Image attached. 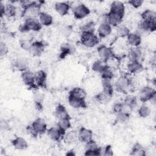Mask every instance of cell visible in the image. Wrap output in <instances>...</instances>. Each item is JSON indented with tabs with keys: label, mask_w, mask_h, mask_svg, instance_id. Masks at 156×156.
I'll return each instance as SVG.
<instances>
[{
	"label": "cell",
	"mask_w": 156,
	"mask_h": 156,
	"mask_svg": "<svg viewBox=\"0 0 156 156\" xmlns=\"http://www.w3.org/2000/svg\"><path fill=\"white\" fill-rule=\"evenodd\" d=\"M42 28V25L37 18H26L24 23L20 26V30L23 33H27L30 31L38 32Z\"/></svg>",
	"instance_id": "6da1fadb"
},
{
	"label": "cell",
	"mask_w": 156,
	"mask_h": 156,
	"mask_svg": "<svg viewBox=\"0 0 156 156\" xmlns=\"http://www.w3.org/2000/svg\"><path fill=\"white\" fill-rule=\"evenodd\" d=\"M156 29V21H147L142 20L138 24V29L136 33L141 37L148 35L149 33L155 30Z\"/></svg>",
	"instance_id": "7a4b0ae2"
},
{
	"label": "cell",
	"mask_w": 156,
	"mask_h": 156,
	"mask_svg": "<svg viewBox=\"0 0 156 156\" xmlns=\"http://www.w3.org/2000/svg\"><path fill=\"white\" fill-rule=\"evenodd\" d=\"M132 86V80L126 76L120 77L115 83L116 90L119 93L124 94H127L131 89Z\"/></svg>",
	"instance_id": "3957f363"
},
{
	"label": "cell",
	"mask_w": 156,
	"mask_h": 156,
	"mask_svg": "<svg viewBox=\"0 0 156 156\" xmlns=\"http://www.w3.org/2000/svg\"><path fill=\"white\" fill-rule=\"evenodd\" d=\"M80 41L87 48H93L99 43V38L94 33L81 32Z\"/></svg>",
	"instance_id": "277c9868"
},
{
	"label": "cell",
	"mask_w": 156,
	"mask_h": 156,
	"mask_svg": "<svg viewBox=\"0 0 156 156\" xmlns=\"http://www.w3.org/2000/svg\"><path fill=\"white\" fill-rule=\"evenodd\" d=\"M73 13L76 19L80 20L87 16L90 13V10L85 4L76 2L73 6Z\"/></svg>",
	"instance_id": "5b68a950"
},
{
	"label": "cell",
	"mask_w": 156,
	"mask_h": 156,
	"mask_svg": "<svg viewBox=\"0 0 156 156\" xmlns=\"http://www.w3.org/2000/svg\"><path fill=\"white\" fill-rule=\"evenodd\" d=\"M21 79L23 83L27 86L30 89H35L37 88V86L35 84V74L31 72L30 71L26 70L22 72Z\"/></svg>",
	"instance_id": "8992f818"
},
{
	"label": "cell",
	"mask_w": 156,
	"mask_h": 156,
	"mask_svg": "<svg viewBox=\"0 0 156 156\" xmlns=\"http://www.w3.org/2000/svg\"><path fill=\"white\" fill-rule=\"evenodd\" d=\"M40 5V4L37 2L35 4L30 6L25 9H23L22 12V16H24L25 19L28 18H37V17L38 16L40 13H41Z\"/></svg>",
	"instance_id": "52a82bcc"
},
{
	"label": "cell",
	"mask_w": 156,
	"mask_h": 156,
	"mask_svg": "<svg viewBox=\"0 0 156 156\" xmlns=\"http://www.w3.org/2000/svg\"><path fill=\"white\" fill-rule=\"evenodd\" d=\"M98 53L101 60L106 63L114 57V53L112 49L104 45H101L98 48Z\"/></svg>",
	"instance_id": "ba28073f"
},
{
	"label": "cell",
	"mask_w": 156,
	"mask_h": 156,
	"mask_svg": "<svg viewBox=\"0 0 156 156\" xmlns=\"http://www.w3.org/2000/svg\"><path fill=\"white\" fill-rule=\"evenodd\" d=\"M30 125L37 136L44 133L47 129V125L45 121L41 118L34 120Z\"/></svg>",
	"instance_id": "9c48e42d"
},
{
	"label": "cell",
	"mask_w": 156,
	"mask_h": 156,
	"mask_svg": "<svg viewBox=\"0 0 156 156\" xmlns=\"http://www.w3.org/2000/svg\"><path fill=\"white\" fill-rule=\"evenodd\" d=\"M155 94H156V91L153 88L146 86L140 90L139 93V98L141 102H146L149 101L151 97Z\"/></svg>",
	"instance_id": "30bf717a"
},
{
	"label": "cell",
	"mask_w": 156,
	"mask_h": 156,
	"mask_svg": "<svg viewBox=\"0 0 156 156\" xmlns=\"http://www.w3.org/2000/svg\"><path fill=\"white\" fill-rule=\"evenodd\" d=\"M65 133L58 127H52L47 130L48 136L51 140L54 141H58L62 139Z\"/></svg>",
	"instance_id": "8fae6325"
},
{
	"label": "cell",
	"mask_w": 156,
	"mask_h": 156,
	"mask_svg": "<svg viewBox=\"0 0 156 156\" xmlns=\"http://www.w3.org/2000/svg\"><path fill=\"white\" fill-rule=\"evenodd\" d=\"M68 103L69 105L74 108H85L87 107L85 99L79 98L70 94L68 95Z\"/></svg>",
	"instance_id": "7c38bea8"
},
{
	"label": "cell",
	"mask_w": 156,
	"mask_h": 156,
	"mask_svg": "<svg viewBox=\"0 0 156 156\" xmlns=\"http://www.w3.org/2000/svg\"><path fill=\"white\" fill-rule=\"evenodd\" d=\"M45 48L44 43L41 41L33 42L29 51L33 56H40L44 51Z\"/></svg>",
	"instance_id": "4fadbf2b"
},
{
	"label": "cell",
	"mask_w": 156,
	"mask_h": 156,
	"mask_svg": "<svg viewBox=\"0 0 156 156\" xmlns=\"http://www.w3.org/2000/svg\"><path fill=\"white\" fill-rule=\"evenodd\" d=\"M46 80L47 74L44 71L40 70L35 74V82L38 87H46Z\"/></svg>",
	"instance_id": "5bb4252c"
},
{
	"label": "cell",
	"mask_w": 156,
	"mask_h": 156,
	"mask_svg": "<svg viewBox=\"0 0 156 156\" xmlns=\"http://www.w3.org/2000/svg\"><path fill=\"white\" fill-rule=\"evenodd\" d=\"M93 138V132L91 130L85 127H81L78 132L79 140L83 143H87Z\"/></svg>",
	"instance_id": "9a60e30c"
},
{
	"label": "cell",
	"mask_w": 156,
	"mask_h": 156,
	"mask_svg": "<svg viewBox=\"0 0 156 156\" xmlns=\"http://www.w3.org/2000/svg\"><path fill=\"white\" fill-rule=\"evenodd\" d=\"M110 12L124 16V13H125L124 4L121 1H113L110 5Z\"/></svg>",
	"instance_id": "2e32d148"
},
{
	"label": "cell",
	"mask_w": 156,
	"mask_h": 156,
	"mask_svg": "<svg viewBox=\"0 0 156 156\" xmlns=\"http://www.w3.org/2000/svg\"><path fill=\"white\" fill-rule=\"evenodd\" d=\"M55 11L61 16H65L68 13L70 5L64 2H57L54 5Z\"/></svg>",
	"instance_id": "e0dca14e"
},
{
	"label": "cell",
	"mask_w": 156,
	"mask_h": 156,
	"mask_svg": "<svg viewBox=\"0 0 156 156\" xmlns=\"http://www.w3.org/2000/svg\"><path fill=\"white\" fill-rule=\"evenodd\" d=\"M112 32V26L106 23H101L98 29V34L100 38H105L108 36Z\"/></svg>",
	"instance_id": "ac0fdd59"
},
{
	"label": "cell",
	"mask_w": 156,
	"mask_h": 156,
	"mask_svg": "<svg viewBox=\"0 0 156 156\" xmlns=\"http://www.w3.org/2000/svg\"><path fill=\"white\" fill-rule=\"evenodd\" d=\"M64 141L67 144H73L76 143L78 138V132L75 130H70L66 132L63 138Z\"/></svg>",
	"instance_id": "d6986e66"
},
{
	"label": "cell",
	"mask_w": 156,
	"mask_h": 156,
	"mask_svg": "<svg viewBox=\"0 0 156 156\" xmlns=\"http://www.w3.org/2000/svg\"><path fill=\"white\" fill-rule=\"evenodd\" d=\"M13 146L18 150H25L28 147L27 141L23 137L17 136L12 141Z\"/></svg>",
	"instance_id": "ffe728a7"
},
{
	"label": "cell",
	"mask_w": 156,
	"mask_h": 156,
	"mask_svg": "<svg viewBox=\"0 0 156 156\" xmlns=\"http://www.w3.org/2000/svg\"><path fill=\"white\" fill-rule=\"evenodd\" d=\"M54 115L57 118L59 119L70 118L69 115L66 108L62 104H59L55 108Z\"/></svg>",
	"instance_id": "44dd1931"
},
{
	"label": "cell",
	"mask_w": 156,
	"mask_h": 156,
	"mask_svg": "<svg viewBox=\"0 0 156 156\" xmlns=\"http://www.w3.org/2000/svg\"><path fill=\"white\" fill-rule=\"evenodd\" d=\"M128 71L132 74H136L143 69V65L139 61L129 62L127 65Z\"/></svg>",
	"instance_id": "7402d4cb"
},
{
	"label": "cell",
	"mask_w": 156,
	"mask_h": 156,
	"mask_svg": "<svg viewBox=\"0 0 156 156\" xmlns=\"http://www.w3.org/2000/svg\"><path fill=\"white\" fill-rule=\"evenodd\" d=\"M38 20L41 24L44 26H49L52 24L53 18L52 16L44 12H41L38 16Z\"/></svg>",
	"instance_id": "603a6c76"
},
{
	"label": "cell",
	"mask_w": 156,
	"mask_h": 156,
	"mask_svg": "<svg viewBox=\"0 0 156 156\" xmlns=\"http://www.w3.org/2000/svg\"><path fill=\"white\" fill-rule=\"evenodd\" d=\"M13 65L15 69L22 72L26 71L28 68V62L24 58H18L15 59Z\"/></svg>",
	"instance_id": "cb8c5ba5"
},
{
	"label": "cell",
	"mask_w": 156,
	"mask_h": 156,
	"mask_svg": "<svg viewBox=\"0 0 156 156\" xmlns=\"http://www.w3.org/2000/svg\"><path fill=\"white\" fill-rule=\"evenodd\" d=\"M128 43L133 47H138L141 43V37L135 33H130L127 37Z\"/></svg>",
	"instance_id": "d4e9b609"
},
{
	"label": "cell",
	"mask_w": 156,
	"mask_h": 156,
	"mask_svg": "<svg viewBox=\"0 0 156 156\" xmlns=\"http://www.w3.org/2000/svg\"><path fill=\"white\" fill-rule=\"evenodd\" d=\"M74 48L69 43H64L60 47V53L59 57L61 59L65 58L67 55L72 54L74 52Z\"/></svg>",
	"instance_id": "484cf974"
},
{
	"label": "cell",
	"mask_w": 156,
	"mask_h": 156,
	"mask_svg": "<svg viewBox=\"0 0 156 156\" xmlns=\"http://www.w3.org/2000/svg\"><path fill=\"white\" fill-rule=\"evenodd\" d=\"M141 52L139 48L137 47H133L130 49L128 52V58L130 62L139 61V59L141 57Z\"/></svg>",
	"instance_id": "4316f807"
},
{
	"label": "cell",
	"mask_w": 156,
	"mask_h": 156,
	"mask_svg": "<svg viewBox=\"0 0 156 156\" xmlns=\"http://www.w3.org/2000/svg\"><path fill=\"white\" fill-rule=\"evenodd\" d=\"M102 91L109 95L110 96H112L113 93V87L111 82V80L107 79H102Z\"/></svg>",
	"instance_id": "83f0119b"
},
{
	"label": "cell",
	"mask_w": 156,
	"mask_h": 156,
	"mask_svg": "<svg viewBox=\"0 0 156 156\" xmlns=\"http://www.w3.org/2000/svg\"><path fill=\"white\" fill-rule=\"evenodd\" d=\"M142 20L147 21H156V13L150 9L145 10L141 14Z\"/></svg>",
	"instance_id": "f1b7e54d"
},
{
	"label": "cell",
	"mask_w": 156,
	"mask_h": 156,
	"mask_svg": "<svg viewBox=\"0 0 156 156\" xmlns=\"http://www.w3.org/2000/svg\"><path fill=\"white\" fill-rule=\"evenodd\" d=\"M116 27H117L116 29V34L119 38L126 37L130 33L129 29L124 24H120Z\"/></svg>",
	"instance_id": "f546056e"
},
{
	"label": "cell",
	"mask_w": 156,
	"mask_h": 156,
	"mask_svg": "<svg viewBox=\"0 0 156 156\" xmlns=\"http://www.w3.org/2000/svg\"><path fill=\"white\" fill-rule=\"evenodd\" d=\"M57 127L63 132L66 133V132L71 127L70 118L59 119L57 124Z\"/></svg>",
	"instance_id": "4dcf8cb0"
},
{
	"label": "cell",
	"mask_w": 156,
	"mask_h": 156,
	"mask_svg": "<svg viewBox=\"0 0 156 156\" xmlns=\"http://www.w3.org/2000/svg\"><path fill=\"white\" fill-rule=\"evenodd\" d=\"M33 42H32V37L30 36H25L23 38H21L20 40V44L21 47L29 51L30 46H32Z\"/></svg>",
	"instance_id": "1f68e13d"
},
{
	"label": "cell",
	"mask_w": 156,
	"mask_h": 156,
	"mask_svg": "<svg viewBox=\"0 0 156 156\" xmlns=\"http://www.w3.org/2000/svg\"><path fill=\"white\" fill-rule=\"evenodd\" d=\"M130 155L134 156H144L146 155L145 150L139 143H136L132 147Z\"/></svg>",
	"instance_id": "d6a6232c"
},
{
	"label": "cell",
	"mask_w": 156,
	"mask_h": 156,
	"mask_svg": "<svg viewBox=\"0 0 156 156\" xmlns=\"http://www.w3.org/2000/svg\"><path fill=\"white\" fill-rule=\"evenodd\" d=\"M69 94L72 95L73 96L79 98H81V99H85L86 98L87 96V93L85 92V91L82 88H79V87H76L74 88L73 89H72L69 93Z\"/></svg>",
	"instance_id": "836d02e7"
},
{
	"label": "cell",
	"mask_w": 156,
	"mask_h": 156,
	"mask_svg": "<svg viewBox=\"0 0 156 156\" xmlns=\"http://www.w3.org/2000/svg\"><path fill=\"white\" fill-rule=\"evenodd\" d=\"M107 66V64L106 62H105L101 60H99L95 61L93 63L92 69L94 72L101 73L105 69V68Z\"/></svg>",
	"instance_id": "e575fe53"
},
{
	"label": "cell",
	"mask_w": 156,
	"mask_h": 156,
	"mask_svg": "<svg viewBox=\"0 0 156 156\" xmlns=\"http://www.w3.org/2000/svg\"><path fill=\"white\" fill-rule=\"evenodd\" d=\"M102 79L112 80L114 77V73L111 67L107 65L105 69L100 73Z\"/></svg>",
	"instance_id": "d590c367"
},
{
	"label": "cell",
	"mask_w": 156,
	"mask_h": 156,
	"mask_svg": "<svg viewBox=\"0 0 156 156\" xmlns=\"http://www.w3.org/2000/svg\"><path fill=\"white\" fill-rule=\"evenodd\" d=\"M111 98H112L111 96H110L109 95L104 93L103 91L98 93L95 96L96 100L101 104L108 103L110 101Z\"/></svg>",
	"instance_id": "8d00e7d4"
},
{
	"label": "cell",
	"mask_w": 156,
	"mask_h": 156,
	"mask_svg": "<svg viewBox=\"0 0 156 156\" xmlns=\"http://www.w3.org/2000/svg\"><path fill=\"white\" fill-rule=\"evenodd\" d=\"M16 12V7L13 4H9L7 5H5V13L4 16L8 17V18H12L15 16Z\"/></svg>",
	"instance_id": "74e56055"
},
{
	"label": "cell",
	"mask_w": 156,
	"mask_h": 156,
	"mask_svg": "<svg viewBox=\"0 0 156 156\" xmlns=\"http://www.w3.org/2000/svg\"><path fill=\"white\" fill-rule=\"evenodd\" d=\"M124 103L133 108L137 105V99L133 94H127L124 99Z\"/></svg>",
	"instance_id": "f35d334b"
},
{
	"label": "cell",
	"mask_w": 156,
	"mask_h": 156,
	"mask_svg": "<svg viewBox=\"0 0 156 156\" xmlns=\"http://www.w3.org/2000/svg\"><path fill=\"white\" fill-rule=\"evenodd\" d=\"M138 113L140 117L145 118L148 117L151 114V109L148 106L144 105L139 108Z\"/></svg>",
	"instance_id": "ab89813d"
},
{
	"label": "cell",
	"mask_w": 156,
	"mask_h": 156,
	"mask_svg": "<svg viewBox=\"0 0 156 156\" xmlns=\"http://www.w3.org/2000/svg\"><path fill=\"white\" fill-rule=\"evenodd\" d=\"M85 151H98L101 149L98 146L96 142L93 139L85 143Z\"/></svg>",
	"instance_id": "60d3db41"
},
{
	"label": "cell",
	"mask_w": 156,
	"mask_h": 156,
	"mask_svg": "<svg viewBox=\"0 0 156 156\" xmlns=\"http://www.w3.org/2000/svg\"><path fill=\"white\" fill-rule=\"evenodd\" d=\"M94 23L93 21H90L82 26L81 27V32L94 33Z\"/></svg>",
	"instance_id": "b9f144b4"
},
{
	"label": "cell",
	"mask_w": 156,
	"mask_h": 156,
	"mask_svg": "<svg viewBox=\"0 0 156 156\" xmlns=\"http://www.w3.org/2000/svg\"><path fill=\"white\" fill-rule=\"evenodd\" d=\"M130 116V115L126 113H119L116 114V119L120 123H126L129 121Z\"/></svg>",
	"instance_id": "7bdbcfd3"
},
{
	"label": "cell",
	"mask_w": 156,
	"mask_h": 156,
	"mask_svg": "<svg viewBox=\"0 0 156 156\" xmlns=\"http://www.w3.org/2000/svg\"><path fill=\"white\" fill-rule=\"evenodd\" d=\"M33 99L34 101V103L35 102L43 103V101L44 99V94L40 92H35L34 94Z\"/></svg>",
	"instance_id": "ee69618b"
},
{
	"label": "cell",
	"mask_w": 156,
	"mask_h": 156,
	"mask_svg": "<svg viewBox=\"0 0 156 156\" xmlns=\"http://www.w3.org/2000/svg\"><path fill=\"white\" fill-rule=\"evenodd\" d=\"M20 3L21 4L23 9H25L30 6H32L37 3L36 1H29V0H23V1H20Z\"/></svg>",
	"instance_id": "f6af8a7d"
},
{
	"label": "cell",
	"mask_w": 156,
	"mask_h": 156,
	"mask_svg": "<svg viewBox=\"0 0 156 156\" xmlns=\"http://www.w3.org/2000/svg\"><path fill=\"white\" fill-rule=\"evenodd\" d=\"M9 51V48L7 44L4 42H1L0 44V55L1 57L6 55Z\"/></svg>",
	"instance_id": "bcb514c9"
},
{
	"label": "cell",
	"mask_w": 156,
	"mask_h": 156,
	"mask_svg": "<svg viewBox=\"0 0 156 156\" xmlns=\"http://www.w3.org/2000/svg\"><path fill=\"white\" fill-rule=\"evenodd\" d=\"M133 7L137 9L141 7L143 3V1L141 0H130L127 2Z\"/></svg>",
	"instance_id": "7dc6e473"
},
{
	"label": "cell",
	"mask_w": 156,
	"mask_h": 156,
	"mask_svg": "<svg viewBox=\"0 0 156 156\" xmlns=\"http://www.w3.org/2000/svg\"><path fill=\"white\" fill-rule=\"evenodd\" d=\"M122 104L123 102H118L114 104V105L113 106V111L114 112V113H115L116 114L121 113L122 107Z\"/></svg>",
	"instance_id": "c3c4849f"
},
{
	"label": "cell",
	"mask_w": 156,
	"mask_h": 156,
	"mask_svg": "<svg viewBox=\"0 0 156 156\" xmlns=\"http://www.w3.org/2000/svg\"><path fill=\"white\" fill-rule=\"evenodd\" d=\"M102 150L101 149L98 151H85V155H90V156H98L101 155Z\"/></svg>",
	"instance_id": "681fc988"
},
{
	"label": "cell",
	"mask_w": 156,
	"mask_h": 156,
	"mask_svg": "<svg viewBox=\"0 0 156 156\" xmlns=\"http://www.w3.org/2000/svg\"><path fill=\"white\" fill-rule=\"evenodd\" d=\"M113 150L112 148V146L110 145H108L105 147L104 151V155L105 156H111L113 155Z\"/></svg>",
	"instance_id": "f907efd6"
},
{
	"label": "cell",
	"mask_w": 156,
	"mask_h": 156,
	"mask_svg": "<svg viewBox=\"0 0 156 156\" xmlns=\"http://www.w3.org/2000/svg\"><path fill=\"white\" fill-rule=\"evenodd\" d=\"M0 127H1V129L2 130H7L9 129V124L4 119L1 121Z\"/></svg>",
	"instance_id": "816d5d0a"
},
{
	"label": "cell",
	"mask_w": 156,
	"mask_h": 156,
	"mask_svg": "<svg viewBox=\"0 0 156 156\" xmlns=\"http://www.w3.org/2000/svg\"><path fill=\"white\" fill-rule=\"evenodd\" d=\"M62 33L65 36H68L69 35H70V34L71 33L72 31V28L71 27V26H65L62 29Z\"/></svg>",
	"instance_id": "f5cc1de1"
},
{
	"label": "cell",
	"mask_w": 156,
	"mask_h": 156,
	"mask_svg": "<svg viewBox=\"0 0 156 156\" xmlns=\"http://www.w3.org/2000/svg\"><path fill=\"white\" fill-rule=\"evenodd\" d=\"M0 13L1 17L2 18L4 16L5 13V5H4L2 2L0 3Z\"/></svg>",
	"instance_id": "db71d44e"
},
{
	"label": "cell",
	"mask_w": 156,
	"mask_h": 156,
	"mask_svg": "<svg viewBox=\"0 0 156 156\" xmlns=\"http://www.w3.org/2000/svg\"><path fill=\"white\" fill-rule=\"evenodd\" d=\"M34 104H35V107L38 111H41L43 110V104L42 103L35 102Z\"/></svg>",
	"instance_id": "11a10c76"
},
{
	"label": "cell",
	"mask_w": 156,
	"mask_h": 156,
	"mask_svg": "<svg viewBox=\"0 0 156 156\" xmlns=\"http://www.w3.org/2000/svg\"><path fill=\"white\" fill-rule=\"evenodd\" d=\"M149 102H150L151 103V104H152V105H155V102H156V94H154V95L151 97V99L149 100Z\"/></svg>",
	"instance_id": "9f6ffc18"
},
{
	"label": "cell",
	"mask_w": 156,
	"mask_h": 156,
	"mask_svg": "<svg viewBox=\"0 0 156 156\" xmlns=\"http://www.w3.org/2000/svg\"><path fill=\"white\" fill-rule=\"evenodd\" d=\"M66 155H75V154L73 152H72L71 151H69L66 154Z\"/></svg>",
	"instance_id": "6f0895ef"
}]
</instances>
